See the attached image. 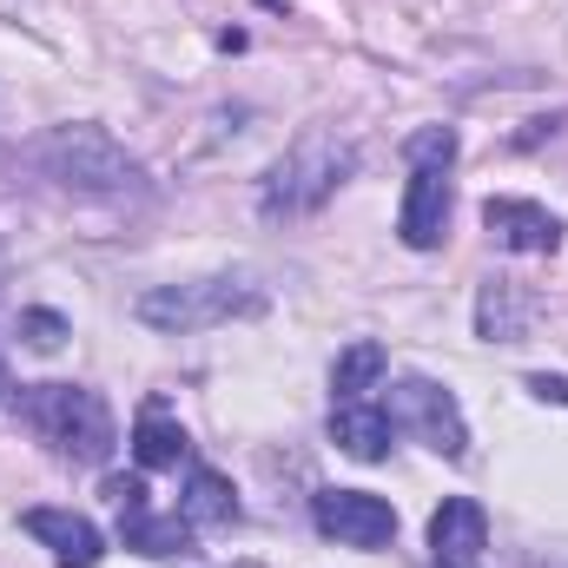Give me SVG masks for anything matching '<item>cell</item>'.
Segmentation results:
<instances>
[{
  "label": "cell",
  "mask_w": 568,
  "mask_h": 568,
  "mask_svg": "<svg viewBox=\"0 0 568 568\" xmlns=\"http://www.w3.org/2000/svg\"><path fill=\"white\" fill-rule=\"evenodd\" d=\"M33 159L47 165V179H60L67 192H93V199H126L140 192V159L113 140L106 126H53L33 145Z\"/></svg>",
  "instance_id": "6da1fadb"
},
{
  "label": "cell",
  "mask_w": 568,
  "mask_h": 568,
  "mask_svg": "<svg viewBox=\"0 0 568 568\" xmlns=\"http://www.w3.org/2000/svg\"><path fill=\"white\" fill-rule=\"evenodd\" d=\"M390 371V357H384V344L377 337H357L344 357H337V371H331V390H337V404H351V397H364L377 377Z\"/></svg>",
  "instance_id": "2e32d148"
},
{
  "label": "cell",
  "mask_w": 568,
  "mask_h": 568,
  "mask_svg": "<svg viewBox=\"0 0 568 568\" xmlns=\"http://www.w3.org/2000/svg\"><path fill=\"white\" fill-rule=\"evenodd\" d=\"M404 152H410V165H436V172H449V159H456V133H449V126H424Z\"/></svg>",
  "instance_id": "ac0fdd59"
},
{
  "label": "cell",
  "mask_w": 568,
  "mask_h": 568,
  "mask_svg": "<svg viewBox=\"0 0 568 568\" xmlns=\"http://www.w3.org/2000/svg\"><path fill=\"white\" fill-rule=\"evenodd\" d=\"M529 317H536V297H523L516 284H489L483 291V304H476V331L483 337H503V344H516L523 331H529Z\"/></svg>",
  "instance_id": "9a60e30c"
},
{
  "label": "cell",
  "mask_w": 568,
  "mask_h": 568,
  "mask_svg": "<svg viewBox=\"0 0 568 568\" xmlns=\"http://www.w3.org/2000/svg\"><path fill=\"white\" fill-rule=\"evenodd\" d=\"M390 424L410 429L424 449L436 456H463L469 449V424H463V410H456V397L443 390V384H429V377H404L397 390H390Z\"/></svg>",
  "instance_id": "5b68a950"
},
{
  "label": "cell",
  "mask_w": 568,
  "mask_h": 568,
  "mask_svg": "<svg viewBox=\"0 0 568 568\" xmlns=\"http://www.w3.org/2000/svg\"><path fill=\"white\" fill-rule=\"evenodd\" d=\"M483 542H489V516H483V503H469V496H443V509L429 516V549H436V562H476Z\"/></svg>",
  "instance_id": "8fae6325"
},
{
  "label": "cell",
  "mask_w": 568,
  "mask_h": 568,
  "mask_svg": "<svg viewBox=\"0 0 568 568\" xmlns=\"http://www.w3.org/2000/svg\"><path fill=\"white\" fill-rule=\"evenodd\" d=\"M179 516H185L192 529H232V523H239V496H232V483H225L219 469H192Z\"/></svg>",
  "instance_id": "5bb4252c"
},
{
  "label": "cell",
  "mask_w": 568,
  "mask_h": 568,
  "mask_svg": "<svg viewBox=\"0 0 568 568\" xmlns=\"http://www.w3.org/2000/svg\"><path fill=\"white\" fill-rule=\"evenodd\" d=\"M483 225H489L496 245H509V252H523V258H542V252L562 245L556 212L536 205V199H489V205H483Z\"/></svg>",
  "instance_id": "ba28073f"
},
{
  "label": "cell",
  "mask_w": 568,
  "mask_h": 568,
  "mask_svg": "<svg viewBox=\"0 0 568 568\" xmlns=\"http://www.w3.org/2000/svg\"><path fill=\"white\" fill-rule=\"evenodd\" d=\"M7 390H13V377H7V357H0V397H7Z\"/></svg>",
  "instance_id": "ffe728a7"
},
{
  "label": "cell",
  "mask_w": 568,
  "mask_h": 568,
  "mask_svg": "<svg viewBox=\"0 0 568 568\" xmlns=\"http://www.w3.org/2000/svg\"><path fill=\"white\" fill-rule=\"evenodd\" d=\"M351 165H357V152H351L344 140H331V133H304V140L265 172L258 212H265V219H311V212L351 179Z\"/></svg>",
  "instance_id": "3957f363"
},
{
  "label": "cell",
  "mask_w": 568,
  "mask_h": 568,
  "mask_svg": "<svg viewBox=\"0 0 568 568\" xmlns=\"http://www.w3.org/2000/svg\"><path fill=\"white\" fill-rule=\"evenodd\" d=\"M20 410H27V424L53 443V456H67V463H106L113 443H120L106 397L87 390V384H33Z\"/></svg>",
  "instance_id": "7a4b0ae2"
},
{
  "label": "cell",
  "mask_w": 568,
  "mask_h": 568,
  "mask_svg": "<svg viewBox=\"0 0 568 568\" xmlns=\"http://www.w3.org/2000/svg\"><path fill=\"white\" fill-rule=\"evenodd\" d=\"M311 516H317V529H324L331 542H344V549H384V542L397 536V509H390L384 496H371V489H324V496L311 503Z\"/></svg>",
  "instance_id": "8992f818"
},
{
  "label": "cell",
  "mask_w": 568,
  "mask_h": 568,
  "mask_svg": "<svg viewBox=\"0 0 568 568\" xmlns=\"http://www.w3.org/2000/svg\"><path fill=\"white\" fill-rule=\"evenodd\" d=\"M390 410H377V404H364V397H351V404H337L331 410V443L344 449V456H357V463H384L390 456Z\"/></svg>",
  "instance_id": "7c38bea8"
},
{
  "label": "cell",
  "mask_w": 568,
  "mask_h": 568,
  "mask_svg": "<svg viewBox=\"0 0 568 568\" xmlns=\"http://www.w3.org/2000/svg\"><path fill=\"white\" fill-rule=\"evenodd\" d=\"M106 496H113V509H120L126 549H140V556H179V549H192V523H185V516H152L140 476H106Z\"/></svg>",
  "instance_id": "52a82bcc"
},
{
  "label": "cell",
  "mask_w": 568,
  "mask_h": 568,
  "mask_svg": "<svg viewBox=\"0 0 568 568\" xmlns=\"http://www.w3.org/2000/svg\"><path fill=\"white\" fill-rule=\"evenodd\" d=\"M20 337H27L33 351H60V344L73 337V324H67L60 311H20Z\"/></svg>",
  "instance_id": "e0dca14e"
},
{
  "label": "cell",
  "mask_w": 568,
  "mask_h": 568,
  "mask_svg": "<svg viewBox=\"0 0 568 568\" xmlns=\"http://www.w3.org/2000/svg\"><path fill=\"white\" fill-rule=\"evenodd\" d=\"M140 324L152 331H212V324H232V317H258L265 311V291L245 278H192V284H152L140 304Z\"/></svg>",
  "instance_id": "277c9868"
},
{
  "label": "cell",
  "mask_w": 568,
  "mask_h": 568,
  "mask_svg": "<svg viewBox=\"0 0 568 568\" xmlns=\"http://www.w3.org/2000/svg\"><path fill=\"white\" fill-rule=\"evenodd\" d=\"M449 232V179L436 165H410V192H404V212H397V239L410 252H436Z\"/></svg>",
  "instance_id": "9c48e42d"
},
{
  "label": "cell",
  "mask_w": 568,
  "mask_h": 568,
  "mask_svg": "<svg viewBox=\"0 0 568 568\" xmlns=\"http://www.w3.org/2000/svg\"><path fill=\"white\" fill-rule=\"evenodd\" d=\"M436 568H476V562H436Z\"/></svg>",
  "instance_id": "44dd1931"
},
{
  "label": "cell",
  "mask_w": 568,
  "mask_h": 568,
  "mask_svg": "<svg viewBox=\"0 0 568 568\" xmlns=\"http://www.w3.org/2000/svg\"><path fill=\"white\" fill-rule=\"evenodd\" d=\"M20 529L53 549V568H100V556H106V536L73 509H27Z\"/></svg>",
  "instance_id": "30bf717a"
},
{
  "label": "cell",
  "mask_w": 568,
  "mask_h": 568,
  "mask_svg": "<svg viewBox=\"0 0 568 568\" xmlns=\"http://www.w3.org/2000/svg\"><path fill=\"white\" fill-rule=\"evenodd\" d=\"M529 390H536L542 404H568V377H549V371H536V377H529Z\"/></svg>",
  "instance_id": "d6986e66"
},
{
  "label": "cell",
  "mask_w": 568,
  "mask_h": 568,
  "mask_svg": "<svg viewBox=\"0 0 568 568\" xmlns=\"http://www.w3.org/2000/svg\"><path fill=\"white\" fill-rule=\"evenodd\" d=\"M185 449H192V436L172 424V417H165V404L152 397L140 417H133V463H140V469H179V463H185Z\"/></svg>",
  "instance_id": "4fadbf2b"
}]
</instances>
